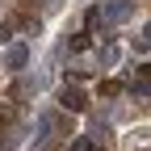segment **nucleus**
<instances>
[{"instance_id": "nucleus-1", "label": "nucleus", "mask_w": 151, "mask_h": 151, "mask_svg": "<svg viewBox=\"0 0 151 151\" xmlns=\"http://www.w3.org/2000/svg\"><path fill=\"white\" fill-rule=\"evenodd\" d=\"M101 13V21H109V25H122V21H130L134 17V0H109L105 9H97Z\"/></svg>"}, {"instance_id": "nucleus-2", "label": "nucleus", "mask_w": 151, "mask_h": 151, "mask_svg": "<svg viewBox=\"0 0 151 151\" xmlns=\"http://www.w3.org/2000/svg\"><path fill=\"white\" fill-rule=\"evenodd\" d=\"M4 67H9V71L29 67V46H25V42H13V46L4 50Z\"/></svg>"}, {"instance_id": "nucleus-3", "label": "nucleus", "mask_w": 151, "mask_h": 151, "mask_svg": "<svg viewBox=\"0 0 151 151\" xmlns=\"http://www.w3.org/2000/svg\"><path fill=\"white\" fill-rule=\"evenodd\" d=\"M59 105H63L67 113H84V109H88V97H84L80 88H67V84H63V92H59Z\"/></svg>"}, {"instance_id": "nucleus-4", "label": "nucleus", "mask_w": 151, "mask_h": 151, "mask_svg": "<svg viewBox=\"0 0 151 151\" xmlns=\"http://www.w3.org/2000/svg\"><path fill=\"white\" fill-rule=\"evenodd\" d=\"M113 63H118V46H105L101 50V67H113Z\"/></svg>"}, {"instance_id": "nucleus-5", "label": "nucleus", "mask_w": 151, "mask_h": 151, "mask_svg": "<svg viewBox=\"0 0 151 151\" xmlns=\"http://www.w3.org/2000/svg\"><path fill=\"white\" fill-rule=\"evenodd\" d=\"M122 84H113V80H101V97H118Z\"/></svg>"}, {"instance_id": "nucleus-6", "label": "nucleus", "mask_w": 151, "mask_h": 151, "mask_svg": "<svg viewBox=\"0 0 151 151\" xmlns=\"http://www.w3.org/2000/svg\"><path fill=\"white\" fill-rule=\"evenodd\" d=\"M71 151H97V139H76Z\"/></svg>"}, {"instance_id": "nucleus-7", "label": "nucleus", "mask_w": 151, "mask_h": 151, "mask_svg": "<svg viewBox=\"0 0 151 151\" xmlns=\"http://www.w3.org/2000/svg\"><path fill=\"white\" fill-rule=\"evenodd\" d=\"M71 50H88V34H76L71 38Z\"/></svg>"}, {"instance_id": "nucleus-8", "label": "nucleus", "mask_w": 151, "mask_h": 151, "mask_svg": "<svg viewBox=\"0 0 151 151\" xmlns=\"http://www.w3.org/2000/svg\"><path fill=\"white\" fill-rule=\"evenodd\" d=\"M9 118H13V109H0V126H4V122H9Z\"/></svg>"}, {"instance_id": "nucleus-9", "label": "nucleus", "mask_w": 151, "mask_h": 151, "mask_svg": "<svg viewBox=\"0 0 151 151\" xmlns=\"http://www.w3.org/2000/svg\"><path fill=\"white\" fill-rule=\"evenodd\" d=\"M42 4H46V9H59V4H63V0H42Z\"/></svg>"}, {"instance_id": "nucleus-10", "label": "nucleus", "mask_w": 151, "mask_h": 151, "mask_svg": "<svg viewBox=\"0 0 151 151\" xmlns=\"http://www.w3.org/2000/svg\"><path fill=\"white\" fill-rule=\"evenodd\" d=\"M0 151H13V143H9V139H0Z\"/></svg>"}]
</instances>
